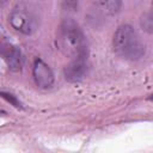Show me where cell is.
I'll list each match as a JSON object with an SVG mask.
<instances>
[{
    "label": "cell",
    "mask_w": 153,
    "mask_h": 153,
    "mask_svg": "<svg viewBox=\"0 0 153 153\" xmlns=\"http://www.w3.org/2000/svg\"><path fill=\"white\" fill-rule=\"evenodd\" d=\"M57 44L66 55L72 57V60L87 59L88 56L86 37L79 24L71 18H66L61 22L57 32Z\"/></svg>",
    "instance_id": "obj_1"
},
{
    "label": "cell",
    "mask_w": 153,
    "mask_h": 153,
    "mask_svg": "<svg viewBox=\"0 0 153 153\" xmlns=\"http://www.w3.org/2000/svg\"><path fill=\"white\" fill-rule=\"evenodd\" d=\"M112 47L118 56L129 61L140 60L146 53L145 44L137 32L128 24H123L116 30L112 38Z\"/></svg>",
    "instance_id": "obj_2"
},
{
    "label": "cell",
    "mask_w": 153,
    "mask_h": 153,
    "mask_svg": "<svg viewBox=\"0 0 153 153\" xmlns=\"http://www.w3.org/2000/svg\"><path fill=\"white\" fill-rule=\"evenodd\" d=\"M36 10L37 7L32 2L20 1L16 4L8 16L10 25L23 35L33 33L39 25V18Z\"/></svg>",
    "instance_id": "obj_3"
},
{
    "label": "cell",
    "mask_w": 153,
    "mask_h": 153,
    "mask_svg": "<svg viewBox=\"0 0 153 153\" xmlns=\"http://www.w3.org/2000/svg\"><path fill=\"white\" fill-rule=\"evenodd\" d=\"M32 75L35 82L41 88H49L54 84V73L51 68L41 59H36L32 67Z\"/></svg>",
    "instance_id": "obj_4"
},
{
    "label": "cell",
    "mask_w": 153,
    "mask_h": 153,
    "mask_svg": "<svg viewBox=\"0 0 153 153\" xmlns=\"http://www.w3.org/2000/svg\"><path fill=\"white\" fill-rule=\"evenodd\" d=\"M0 55L6 61V63L11 71H13V72L20 71L24 59H23V54L18 47H16L11 43H7V42L1 43L0 44Z\"/></svg>",
    "instance_id": "obj_5"
},
{
    "label": "cell",
    "mask_w": 153,
    "mask_h": 153,
    "mask_svg": "<svg viewBox=\"0 0 153 153\" xmlns=\"http://www.w3.org/2000/svg\"><path fill=\"white\" fill-rule=\"evenodd\" d=\"M87 72V59H74L63 69L65 78L71 82L81 81Z\"/></svg>",
    "instance_id": "obj_6"
},
{
    "label": "cell",
    "mask_w": 153,
    "mask_h": 153,
    "mask_svg": "<svg viewBox=\"0 0 153 153\" xmlns=\"http://www.w3.org/2000/svg\"><path fill=\"white\" fill-rule=\"evenodd\" d=\"M94 5H96V7L102 10L105 14H115L120 11L122 2L117 1V0H111V1H98Z\"/></svg>",
    "instance_id": "obj_7"
},
{
    "label": "cell",
    "mask_w": 153,
    "mask_h": 153,
    "mask_svg": "<svg viewBox=\"0 0 153 153\" xmlns=\"http://www.w3.org/2000/svg\"><path fill=\"white\" fill-rule=\"evenodd\" d=\"M141 26H142V29L145 31H147L148 33H152V31H153V14H152L151 11L142 16Z\"/></svg>",
    "instance_id": "obj_8"
},
{
    "label": "cell",
    "mask_w": 153,
    "mask_h": 153,
    "mask_svg": "<svg viewBox=\"0 0 153 153\" xmlns=\"http://www.w3.org/2000/svg\"><path fill=\"white\" fill-rule=\"evenodd\" d=\"M0 96H1L4 99H6L8 103H11L13 106H16L17 109H23V105H22L20 100H19L16 96H13L12 93H8V92H0Z\"/></svg>",
    "instance_id": "obj_9"
},
{
    "label": "cell",
    "mask_w": 153,
    "mask_h": 153,
    "mask_svg": "<svg viewBox=\"0 0 153 153\" xmlns=\"http://www.w3.org/2000/svg\"><path fill=\"white\" fill-rule=\"evenodd\" d=\"M0 114H5V112H4V111H2V110H0Z\"/></svg>",
    "instance_id": "obj_10"
}]
</instances>
